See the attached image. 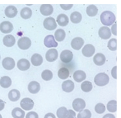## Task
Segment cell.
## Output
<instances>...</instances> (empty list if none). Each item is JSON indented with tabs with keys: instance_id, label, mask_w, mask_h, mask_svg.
<instances>
[{
	"instance_id": "1",
	"label": "cell",
	"mask_w": 121,
	"mask_h": 118,
	"mask_svg": "<svg viewBox=\"0 0 121 118\" xmlns=\"http://www.w3.org/2000/svg\"><path fill=\"white\" fill-rule=\"evenodd\" d=\"M100 20L103 25L110 26L114 22L115 16L111 11H104L101 14Z\"/></svg>"
},
{
	"instance_id": "2",
	"label": "cell",
	"mask_w": 121,
	"mask_h": 118,
	"mask_svg": "<svg viewBox=\"0 0 121 118\" xmlns=\"http://www.w3.org/2000/svg\"><path fill=\"white\" fill-rule=\"evenodd\" d=\"M109 81L108 76L104 73H100L97 74L94 78L95 84L99 86H103L106 85Z\"/></svg>"
},
{
	"instance_id": "3",
	"label": "cell",
	"mask_w": 121,
	"mask_h": 118,
	"mask_svg": "<svg viewBox=\"0 0 121 118\" xmlns=\"http://www.w3.org/2000/svg\"><path fill=\"white\" fill-rule=\"evenodd\" d=\"M72 107L75 111H81L85 108L86 102L82 99L77 98L73 101Z\"/></svg>"
},
{
	"instance_id": "4",
	"label": "cell",
	"mask_w": 121,
	"mask_h": 118,
	"mask_svg": "<svg viewBox=\"0 0 121 118\" xmlns=\"http://www.w3.org/2000/svg\"><path fill=\"white\" fill-rule=\"evenodd\" d=\"M31 45L30 39L27 37H23L20 38L17 41V45L18 47L23 50L28 49Z\"/></svg>"
},
{
	"instance_id": "5",
	"label": "cell",
	"mask_w": 121,
	"mask_h": 118,
	"mask_svg": "<svg viewBox=\"0 0 121 118\" xmlns=\"http://www.w3.org/2000/svg\"><path fill=\"white\" fill-rule=\"evenodd\" d=\"M34 102L33 101L29 98H24L20 101L21 107L25 110H30L34 107Z\"/></svg>"
},
{
	"instance_id": "6",
	"label": "cell",
	"mask_w": 121,
	"mask_h": 118,
	"mask_svg": "<svg viewBox=\"0 0 121 118\" xmlns=\"http://www.w3.org/2000/svg\"><path fill=\"white\" fill-rule=\"evenodd\" d=\"M43 26L48 30H53L57 27V24L54 18L52 17H48L44 19Z\"/></svg>"
},
{
	"instance_id": "7",
	"label": "cell",
	"mask_w": 121,
	"mask_h": 118,
	"mask_svg": "<svg viewBox=\"0 0 121 118\" xmlns=\"http://www.w3.org/2000/svg\"><path fill=\"white\" fill-rule=\"evenodd\" d=\"M73 53L69 50L63 51L60 54V59L62 62L67 63L70 62L73 59Z\"/></svg>"
},
{
	"instance_id": "8",
	"label": "cell",
	"mask_w": 121,
	"mask_h": 118,
	"mask_svg": "<svg viewBox=\"0 0 121 118\" xmlns=\"http://www.w3.org/2000/svg\"><path fill=\"white\" fill-rule=\"evenodd\" d=\"M58 56V53L56 49H51L49 50L45 54L46 59L49 62H53L56 60Z\"/></svg>"
},
{
	"instance_id": "9",
	"label": "cell",
	"mask_w": 121,
	"mask_h": 118,
	"mask_svg": "<svg viewBox=\"0 0 121 118\" xmlns=\"http://www.w3.org/2000/svg\"><path fill=\"white\" fill-rule=\"evenodd\" d=\"M13 25L9 21H3L0 24V30L4 34L9 33L13 30Z\"/></svg>"
},
{
	"instance_id": "10",
	"label": "cell",
	"mask_w": 121,
	"mask_h": 118,
	"mask_svg": "<svg viewBox=\"0 0 121 118\" xmlns=\"http://www.w3.org/2000/svg\"><path fill=\"white\" fill-rule=\"evenodd\" d=\"M2 65L5 69L9 70L12 69L15 67V62L12 58L6 57L3 59Z\"/></svg>"
},
{
	"instance_id": "11",
	"label": "cell",
	"mask_w": 121,
	"mask_h": 118,
	"mask_svg": "<svg viewBox=\"0 0 121 118\" xmlns=\"http://www.w3.org/2000/svg\"><path fill=\"white\" fill-rule=\"evenodd\" d=\"M82 52L84 56L86 57H90L93 55L95 52V47L90 44H86L82 49Z\"/></svg>"
},
{
	"instance_id": "12",
	"label": "cell",
	"mask_w": 121,
	"mask_h": 118,
	"mask_svg": "<svg viewBox=\"0 0 121 118\" xmlns=\"http://www.w3.org/2000/svg\"><path fill=\"white\" fill-rule=\"evenodd\" d=\"M99 36L103 39H108L111 36L110 29L106 26L101 27L98 31Z\"/></svg>"
},
{
	"instance_id": "13",
	"label": "cell",
	"mask_w": 121,
	"mask_h": 118,
	"mask_svg": "<svg viewBox=\"0 0 121 118\" xmlns=\"http://www.w3.org/2000/svg\"><path fill=\"white\" fill-rule=\"evenodd\" d=\"M44 44L47 48L56 47L58 46V43L55 41L53 36L52 35H48L45 37Z\"/></svg>"
},
{
	"instance_id": "14",
	"label": "cell",
	"mask_w": 121,
	"mask_h": 118,
	"mask_svg": "<svg viewBox=\"0 0 121 118\" xmlns=\"http://www.w3.org/2000/svg\"><path fill=\"white\" fill-rule=\"evenodd\" d=\"M84 43V40L81 37H77L72 39L71 42V46L74 50H79L82 47Z\"/></svg>"
},
{
	"instance_id": "15",
	"label": "cell",
	"mask_w": 121,
	"mask_h": 118,
	"mask_svg": "<svg viewBox=\"0 0 121 118\" xmlns=\"http://www.w3.org/2000/svg\"><path fill=\"white\" fill-rule=\"evenodd\" d=\"M18 68L21 71H26L30 67L29 61L26 59H19L17 63Z\"/></svg>"
},
{
	"instance_id": "16",
	"label": "cell",
	"mask_w": 121,
	"mask_h": 118,
	"mask_svg": "<svg viewBox=\"0 0 121 118\" xmlns=\"http://www.w3.org/2000/svg\"><path fill=\"white\" fill-rule=\"evenodd\" d=\"M40 10L43 16H49L51 15L53 11L52 6L50 4H43L41 6Z\"/></svg>"
},
{
	"instance_id": "17",
	"label": "cell",
	"mask_w": 121,
	"mask_h": 118,
	"mask_svg": "<svg viewBox=\"0 0 121 118\" xmlns=\"http://www.w3.org/2000/svg\"><path fill=\"white\" fill-rule=\"evenodd\" d=\"M74 88V83L70 80L64 81L62 84V90L67 93L72 92Z\"/></svg>"
},
{
	"instance_id": "18",
	"label": "cell",
	"mask_w": 121,
	"mask_h": 118,
	"mask_svg": "<svg viewBox=\"0 0 121 118\" xmlns=\"http://www.w3.org/2000/svg\"><path fill=\"white\" fill-rule=\"evenodd\" d=\"M17 13V8L14 6H9L5 10V14L6 17L9 18H13L15 17Z\"/></svg>"
},
{
	"instance_id": "19",
	"label": "cell",
	"mask_w": 121,
	"mask_h": 118,
	"mask_svg": "<svg viewBox=\"0 0 121 118\" xmlns=\"http://www.w3.org/2000/svg\"><path fill=\"white\" fill-rule=\"evenodd\" d=\"M40 84L36 81H31L28 85V90L31 93H36L40 91Z\"/></svg>"
},
{
	"instance_id": "20",
	"label": "cell",
	"mask_w": 121,
	"mask_h": 118,
	"mask_svg": "<svg viewBox=\"0 0 121 118\" xmlns=\"http://www.w3.org/2000/svg\"><path fill=\"white\" fill-rule=\"evenodd\" d=\"M105 60L106 58L104 55L101 53H97L93 58L94 62L97 66L103 65L105 63Z\"/></svg>"
},
{
	"instance_id": "21",
	"label": "cell",
	"mask_w": 121,
	"mask_h": 118,
	"mask_svg": "<svg viewBox=\"0 0 121 118\" xmlns=\"http://www.w3.org/2000/svg\"><path fill=\"white\" fill-rule=\"evenodd\" d=\"M16 42V40L14 36L11 34L5 35L3 39V44L7 47L13 46Z\"/></svg>"
},
{
	"instance_id": "22",
	"label": "cell",
	"mask_w": 121,
	"mask_h": 118,
	"mask_svg": "<svg viewBox=\"0 0 121 118\" xmlns=\"http://www.w3.org/2000/svg\"><path fill=\"white\" fill-rule=\"evenodd\" d=\"M74 80L77 82H81L86 78V74L82 70H78L76 71L73 75Z\"/></svg>"
},
{
	"instance_id": "23",
	"label": "cell",
	"mask_w": 121,
	"mask_h": 118,
	"mask_svg": "<svg viewBox=\"0 0 121 118\" xmlns=\"http://www.w3.org/2000/svg\"><path fill=\"white\" fill-rule=\"evenodd\" d=\"M31 61L34 66H38L42 64L43 59L41 55L37 53H35L31 57Z\"/></svg>"
},
{
	"instance_id": "24",
	"label": "cell",
	"mask_w": 121,
	"mask_h": 118,
	"mask_svg": "<svg viewBox=\"0 0 121 118\" xmlns=\"http://www.w3.org/2000/svg\"><path fill=\"white\" fill-rule=\"evenodd\" d=\"M8 97L9 100L12 101H17L20 97V93L17 89H12L9 93Z\"/></svg>"
},
{
	"instance_id": "25",
	"label": "cell",
	"mask_w": 121,
	"mask_h": 118,
	"mask_svg": "<svg viewBox=\"0 0 121 118\" xmlns=\"http://www.w3.org/2000/svg\"><path fill=\"white\" fill-rule=\"evenodd\" d=\"M56 21L60 26H64L68 24L69 18L65 14H60L58 16Z\"/></svg>"
},
{
	"instance_id": "26",
	"label": "cell",
	"mask_w": 121,
	"mask_h": 118,
	"mask_svg": "<svg viewBox=\"0 0 121 118\" xmlns=\"http://www.w3.org/2000/svg\"><path fill=\"white\" fill-rule=\"evenodd\" d=\"M11 115L14 118H24L25 112L21 108L17 107L12 110Z\"/></svg>"
},
{
	"instance_id": "27",
	"label": "cell",
	"mask_w": 121,
	"mask_h": 118,
	"mask_svg": "<svg viewBox=\"0 0 121 118\" xmlns=\"http://www.w3.org/2000/svg\"><path fill=\"white\" fill-rule=\"evenodd\" d=\"M12 83L11 78L8 76H4L1 77L0 79V85L4 88L9 87Z\"/></svg>"
},
{
	"instance_id": "28",
	"label": "cell",
	"mask_w": 121,
	"mask_h": 118,
	"mask_svg": "<svg viewBox=\"0 0 121 118\" xmlns=\"http://www.w3.org/2000/svg\"><path fill=\"white\" fill-rule=\"evenodd\" d=\"M69 75V69L65 67L60 68L58 72V77L61 79H67Z\"/></svg>"
},
{
	"instance_id": "29",
	"label": "cell",
	"mask_w": 121,
	"mask_h": 118,
	"mask_svg": "<svg viewBox=\"0 0 121 118\" xmlns=\"http://www.w3.org/2000/svg\"><path fill=\"white\" fill-rule=\"evenodd\" d=\"M32 14V11L31 9L27 7H25L22 8L20 11L21 17L25 19H28L31 17Z\"/></svg>"
},
{
	"instance_id": "30",
	"label": "cell",
	"mask_w": 121,
	"mask_h": 118,
	"mask_svg": "<svg viewBox=\"0 0 121 118\" xmlns=\"http://www.w3.org/2000/svg\"><path fill=\"white\" fill-rule=\"evenodd\" d=\"M70 17V20L73 23L78 24L81 21L82 19V15L79 12L75 11L71 14Z\"/></svg>"
},
{
	"instance_id": "31",
	"label": "cell",
	"mask_w": 121,
	"mask_h": 118,
	"mask_svg": "<svg viewBox=\"0 0 121 118\" xmlns=\"http://www.w3.org/2000/svg\"><path fill=\"white\" fill-rule=\"evenodd\" d=\"M55 39L58 42L62 41L66 36V34L64 30L62 29H57L54 34Z\"/></svg>"
},
{
	"instance_id": "32",
	"label": "cell",
	"mask_w": 121,
	"mask_h": 118,
	"mask_svg": "<svg viewBox=\"0 0 121 118\" xmlns=\"http://www.w3.org/2000/svg\"><path fill=\"white\" fill-rule=\"evenodd\" d=\"M86 12L88 16L90 17H94L98 12V8L95 5H90L86 8Z\"/></svg>"
},
{
	"instance_id": "33",
	"label": "cell",
	"mask_w": 121,
	"mask_h": 118,
	"mask_svg": "<svg viewBox=\"0 0 121 118\" xmlns=\"http://www.w3.org/2000/svg\"><path fill=\"white\" fill-rule=\"evenodd\" d=\"M93 85L91 82L88 81H85L81 84V88L84 92H89L92 89Z\"/></svg>"
},
{
	"instance_id": "34",
	"label": "cell",
	"mask_w": 121,
	"mask_h": 118,
	"mask_svg": "<svg viewBox=\"0 0 121 118\" xmlns=\"http://www.w3.org/2000/svg\"><path fill=\"white\" fill-rule=\"evenodd\" d=\"M42 78L45 81H49L51 80L53 77V74L50 70L46 69L43 70L41 74Z\"/></svg>"
},
{
	"instance_id": "35",
	"label": "cell",
	"mask_w": 121,
	"mask_h": 118,
	"mask_svg": "<svg viewBox=\"0 0 121 118\" xmlns=\"http://www.w3.org/2000/svg\"><path fill=\"white\" fill-rule=\"evenodd\" d=\"M107 109L109 112H114L117 110V101L115 100L109 101L107 104Z\"/></svg>"
},
{
	"instance_id": "36",
	"label": "cell",
	"mask_w": 121,
	"mask_h": 118,
	"mask_svg": "<svg viewBox=\"0 0 121 118\" xmlns=\"http://www.w3.org/2000/svg\"><path fill=\"white\" fill-rule=\"evenodd\" d=\"M68 110L66 108L64 107H61L59 108L56 112V115L58 118H65Z\"/></svg>"
},
{
	"instance_id": "37",
	"label": "cell",
	"mask_w": 121,
	"mask_h": 118,
	"mask_svg": "<svg viewBox=\"0 0 121 118\" xmlns=\"http://www.w3.org/2000/svg\"><path fill=\"white\" fill-rule=\"evenodd\" d=\"M91 113L87 109L81 110L77 115V118H91Z\"/></svg>"
},
{
	"instance_id": "38",
	"label": "cell",
	"mask_w": 121,
	"mask_h": 118,
	"mask_svg": "<svg viewBox=\"0 0 121 118\" xmlns=\"http://www.w3.org/2000/svg\"><path fill=\"white\" fill-rule=\"evenodd\" d=\"M108 48L111 51H115L117 49V40L116 39L112 38L110 39L108 42L107 45Z\"/></svg>"
},
{
	"instance_id": "39",
	"label": "cell",
	"mask_w": 121,
	"mask_h": 118,
	"mask_svg": "<svg viewBox=\"0 0 121 118\" xmlns=\"http://www.w3.org/2000/svg\"><path fill=\"white\" fill-rule=\"evenodd\" d=\"M95 111L98 114H102L105 110V107L104 105L102 103H97L95 107Z\"/></svg>"
},
{
	"instance_id": "40",
	"label": "cell",
	"mask_w": 121,
	"mask_h": 118,
	"mask_svg": "<svg viewBox=\"0 0 121 118\" xmlns=\"http://www.w3.org/2000/svg\"><path fill=\"white\" fill-rule=\"evenodd\" d=\"M38 115L37 113L34 111L29 112L27 113L26 118H38Z\"/></svg>"
},
{
	"instance_id": "41",
	"label": "cell",
	"mask_w": 121,
	"mask_h": 118,
	"mask_svg": "<svg viewBox=\"0 0 121 118\" xmlns=\"http://www.w3.org/2000/svg\"><path fill=\"white\" fill-rule=\"evenodd\" d=\"M65 118H76V113L72 110H69Z\"/></svg>"
},
{
	"instance_id": "42",
	"label": "cell",
	"mask_w": 121,
	"mask_h": 118,
	"mask_svg": "<svg viewBox=\"0 0 121 118\" xmlns=\"http://www.w3.org/2000/svg\"><path fill=\"white\" fill-rule=\"evenodd\" d=\"M60 7L64 10H67L70 9L73 6L72 4H70V5H63V4H60Z\"/></svg>"
},
{
	"instance_id": "43",
	"label": "cell",
	"mask_w": 121,
	"mask_h": 118,
	"mask_svg": "<svg viewBox=\"0 0 121 118\" xmlns=\"http://www.w3.org/2000/svg\"><path fill=\"white\" fill-rule=\"evenodd\" d=\"M116 69H117V67L115 66L114 67H113L111 71V74L112 76L115 78L116 79L117 78V76H116Z\"/></svg>"
},
{
	"instance_id": "44",
	"label": "cell",
	"mask_w": 121,
	"mask_h": 118,
	"mask_svg": "<svg viewBox=\"0 0 121 118\" xmlns=\"http://www.w3.org/2000/svg\"><path fill=\"white\" fill-rule=\"evenodd\" d=\"M116 24H114V25H112V26L111 27V30L112 32V33L115 35H117V31H116Z\"/></svg>"
},
{
	"instance_id": "45",
	"label": "cell",
	"mask_w": 121,
	"mask_h": 118,
	"mask_svg": "<svg viewBox=\"0 0 121 118\" xmlns=\"http://www.w3.org/2000/svg\"><path fill=\"white\" fill-rule=\"evenodd\" d=\"M44 118H56V117L53 113H48L44 116Z\"/></svg>"
},
{
	"instance_id": "46",
	"label": "cell",
	"mask_w": 121,
	"mask_h": 118,
	"mask_svg": "<svg viewBox=\"0 0 121 118\" xmlns=\"http://www.w3.org/2000/svg\"><path fill=\"white\" fill-rule=\"evenodd\" d=\"M103 118H115V116H114V115L112 114H105L103 117Z\"/></svg>"
},
{
	"instance_id": "47",
	"label": "cell",
	"mask_w": 121,
	"mask_h": 118,
	"mask_svg": "<svg viewBox=\"0 0 121 118\" xmlns=\"http://www.w3.org/2000/svg\"><path fill=\"white\" fill-rule=\"evenodd\" d=\"M5 106V102L3 101L0 99V111L2 110Z\"/></svg>"
},
{
	"instance_id": "48",
	"label": "cell",
	"mask_w": 121,
	"mask_h": 118,
	"mask_svg": "<svg viewBox=\"0 0 121 118\" xmlns=\"http://www.w3.org/2000/svg\"><path fill=\"white\" fill-rule=\"evenodd\" d=\"M0 118H2V116H1V115L0 114Z\"/></svg>"
},
{
	"instance_id": "49",
	"label": "cell",
	"mask_w": 121,
	"mask_h": 118,
	"mask_svg": "<svg viewBox=\"0 0 121 118\" xmlns=\"http://www.w3.org/2000/svg\"></svg>"
}]
</instances>
